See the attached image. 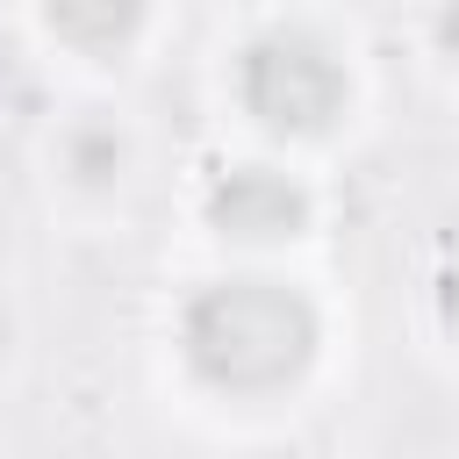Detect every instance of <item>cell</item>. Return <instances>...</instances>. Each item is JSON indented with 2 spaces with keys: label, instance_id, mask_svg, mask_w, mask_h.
<instances>
[{
  "label": "cell",
  "instance_id": "obj_1",
  "mask_svg": "<svg viewBox=\"0 0 459 459\" xmlns=\"http://www.w3.org/2000/svg\"><path fill=\"white\" fill-rule=\"evenodd\" d=\"M179 344L208 387L265 394L316 359V308L280 280H215L186 301Z\"/></svg>",
  "mask_w": 459,
  "mask_h": 459
},
{
  "label": "cell",
  "instance_id": "obj_2",
  "mask_svg": "<svg viewBox=\"0 0 459 459\" xmlns=\"http://www.w3.org/2000/svg\"><path fill=\"white\" fill-rule=\"evenodd\" d=\"M237 100L244 115H258L265 129H287V136H308V129H330L344 115V65L301 36V29H273L258 36L244 57H237Z\"/></svg>",
  "mask_w": 459,
  "mask_h": 459
},
{
  "label": "cell",
  "instance_id": "obj_3",
  "mask_svg": "<svg viewBox=\"0 0 459 459\" xmlns=\"http://www.w3.org/2000/svg\"><path fill=\"white\" fill-rule=\"evenodd\" d=\"M316 215L308 186L273 172V165H230L215 186H208V222L237 244H280V237H301Z\"/></svg>",
  "mask_w": 459,
  "mask_h": 459
},
{
  "label": "cell",
  "instance_id": "obj_4",
  "mask_svg": "<svg viewBox=\"0 0 459 459\" xmlns=\"http://www.w3.org/2000/svg\"><path fill=\"white\" fill-rule=\"evenodd\" d=\"M143 7H151V0H43L50 29H57L65 43H79V50H115V43H129V36L143 29Z\"/></svg>",
  "mask_w": 459,
  "mask_h": 459
},
{
  "label": "cell",
  "instance_id": "obj_5",
  "mask_svg": "<svg viewBox=\"0 0 459 459\" xmlns=\"http://www.w3.org/2000/svg\"><path fill=\"white\" fill-rule=\"evenodd\" d=\"M122 165H129V143H122L115 122H72L65 129V172L79 186H115Z\"/></svg>",
  "mask_w": 459,
  "mask_h": 459
},
{
  "label": "cell",
  "instance_id": "obj_6",
  "mask_svg": "<svg viewBox=\"0 0 459 459\" xmlns=\"http://www.w3.org/2000/svg\"><path fill=\"white\" fill-rule=\"evenodd\" d=\"M437 316H445V330H459V265L437 280Z\"/></svg>",
  "mask_w": 459,
  "mask_h": 459
},
{
  "label": "cell",
  "instance_id": "obj_7",
  "mask_svg": "<svg viewBox=\"0 0 459 459\" xmlns=\"http://www.w3.org/2000/svg\"><path fill=\"white\" fill-rule=\"evenodd\" d=\"M437 43H445V57H459V0L437 7Z\"/></svg>",
  "mask_w": 459,
  "mask_h": 459
},
{
  "label": "cell",
  "instance_id": "obj_8",
  "mask_svg": "<svg viewBox=\"0 0 459 459\" xmlns=\"http://www.w3.org/2000/svg\"><path fill=\"white\" fill-rule=\"evenodd\" d=\"M0 344H7V308H0Z\"/></svg>",
  "mask_w": 459,
  "mask_h": 459
}]
</instances>
